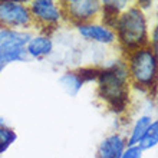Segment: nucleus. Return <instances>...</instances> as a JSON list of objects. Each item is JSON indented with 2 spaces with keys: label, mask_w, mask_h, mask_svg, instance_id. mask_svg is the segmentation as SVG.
Instances as JSON below:
<instances>
[{
  "label": "nucleus",
  "mask_w": 158,
  "mask_h": 158,
  "mask_svg": "<svg viewBox=\"0 0 158 158\" xmlns=\"http://www.w3.org/2000/svg\"><path fill=\"white\" fill-rule=\"evenodd\" d=\"M78 73H79V76H81L83 83L92 82V81L98 79V76H99V71H98V69H94V68H82Z\"/></svg>",
  "instance_id": "nucleus-16"
},
{
  "label": "nucleus",
  "mask_w": 158,
  "mask_h": 158,
  "mask_svg": "<svg viewBox=\"0 0 158 158\" xmlns=\"http://www.w3.org/2000/svg\"><path fill=\"white\" fill-rule=\"evenodd\" d=\"M121 158H142V150L138 145L128 147L124 151V154L121 155Z\"/></svg>",
  "instance_id": "nucleus-17"
},
{
  "label": "nucleus",
  "mask_w": 158,
  "mask_h": 158,
  "mask_svg": "<svg viewBox=\"0 0 158 158\" xmlns=\"http://www.w3.org/2000/svg\"><path fill=\"white\" fill-rule=\"evenodd\" d=\"M2 71H3V68H2V66H0V73H2Z\"/></svg>",
  "instance_id": "nucleus-18"
},
{
  "label": "nucleus",
  "mask_w": 158,
  "mask_h": 158,
  "mask_svg": "<svg viewBox=\"0 0 158 158\" xmlns=\"http://www.w3.org/2000/svg\"><path fill=\"white\" fill-rule=\"evenodd\" d=\"M78 32L82 35V38L88 40H94L98 43H112L115 40V33L106 26L102 25H88L81 23L78 26Z\"/></svg>",
  "instance_id": "nucleus-8"
},
{
  "label": "nucleus",
  "mask_w": 158,
  "mask_h": 158,
  "mask_svg": "<svg viewBox=\"0 0 158 158\" xmlns=\"http://www.w3.org/2000/svg\"><path fill=\"white\" fill-rule=\"evenodd\" d=\"M128 69L122 62H114L108 68L99 71L98 85L99 95L109 104L115 112H122L128 102V89H127Z\"/></svg>",
  "instance_id": "nucleus-1"
},
{
  "label": "nucleus",
  "mask_w": 158,
  "mask_h": 158,
  "mask_svg": "<svg viewBox=\"0 0 158 158\" xmlns=\"http://www.w3.org/2000/svg\"><path fill=\"white\" fill-rule=\"evenodd\" d=\"M16 132L13 129L4 127L3 124H0V154H3L13 142L16 141Z\"/></svg>",
  "instance_id": "nucleus-15"
},
{
  "label": "nucleus",
  "mask_w": 158,
  "mask_h": 158,
  "mask_svg": "<svg viewBox=\"0 0 158 158\" xmlns=\"http://www.w3.org/2000/svg\"><path fill=\"white\" fill-rule=\"evenodd\" d=\"M118 36L124 46L139 49L147 42V22L144 13L138 7H129L118 19Z\"/></svg>",
  "instance_id": "nucleus-2"
},
{
  "label": "nucleus",
  "mask_w": 158,
  "mask_h": 158,
  "mask_svg": "<svg viewBox=\"0 0 158 158\" xmlns=\"http://www.w3.org/2000/svg\"><path fill=\"white\" fill-rule=\"evenodd\" d=\"M68 15L76 22H85L99 12L101 3L96 0H71L65 4Z\"/></svg>",
  "instance_id": "nucleus-7"
},
{
  "label": "nucleus",
  "mask_w": 158,
  "mask_h": 158,
  "mask_svg": "<svg viewBox=\"0 0 158 158\" xmlns=\"http://www.w3.org/2000/svg\"><path fill=\"white\" fill-rule=\"evenodd\" d=\"M151 117L150 115H142L137 119L135 125L132 128V132H131V137L128 139V147H132V145H138V142L141 141V138L144 137V134L147 132V129L150 128L151 125Z\"/></svg>",
  "instance_id": "nucleus-13"
},
{
  "label": "nucleus",
  "mask_w": 158,
  "mask_h": 158,
  "mask_svg": "<svg viewBox=\"0 0 158 158\" xmlns=\"http://www.w3.org/2000/svg\"><path fill=\"white\" fill-rule=\"evenodd\" d=\"M29 9L32 17L43 25H55L62 19V10L52 0H35Z\"/></svg>",
  "instance_id": "nucleus-6"
},
{
  "label": "nucleus",
  "mask_w": 158,
  "mask_h": 158,
  "mask_svg": "<svg viewBox=\"0 0 158 158\" xmlns=\"http://www.w3.org/2000/svg\"><path fill=\"white\" fill-rule=\"evenodd\" d=\"M59 85L62 86V89L68 95L76 96L78 92L81 91V88L83 86V82L78 72H66L59 78Z\"/></svg>",
  "instance_id": "nucleus-11"
},
{
  "label": "nucleus",
  "mask_w": 158,
  "mask_h": 158,
  "mask_svg": "<svg viewBox=\"0 0 158 158\" xmlns=\"http://www.w3.org/2000/svg\"><path fill=\"white\" fill-rule=\"evenodd\" d=\"M129 72L141 86L154 85L158 78V56L150 48H139L129 58Z\"/></svg>",
  "instance_id": "nucleus-4"
},
{
  "label": "nucleus",
  "mask_w": 158,
  "mask_h": 158,
  "mask_svg": "<svg viewBox=\"0 0 158 158\" xmlns=\"http://www.w3.org/2000/svg\"><path fill=\"white\" fill-rule=\"evenodd\" d=\"M125 151V141L124 138L114 134L109 135L99 144L98 147V157L99 158H121Z\"/></svg>",
  "instance_id": "nucleus-10"
},
{
  "label": "nucleus",
  "mask_w": 158,
  "mask_h": 158,
  "mask_svg": "<svg viewBox=\"0 0 158 158\" xmlns=\"http://www.w3.org/2000/svg\"><path fill=\"white\" fill-rule=\"evenodd\" d=\"M158 145V121L151 122L150 128L147 129V132L144 134V137L141 138V141L138 142V147L144 150H150Z\"/></svg>",
  "instance_id": "nucleus-14"
},
{
  "label": "nucleus",
  "mask_w": 158,
  "mask_h": 158,
  "mask_svg": "<svg viewBox=\"0 0 158 158\" xmlns=\"http://www.w3.org/2000/svg\"><path fill=\"white\" fill-rule=\"evenodd\" d=\"M104 22L106 25L117 26L118 19H119V10L125 7L127 2H115V0H106L104 2Z\"/></svg>",
  "instance_id": "nucleus-12"
},
{
  "label": "nucleus",
  "mask_w": 158,
  "mask_h": 158,
  "mask_svg": "<svg viewBox=\"0 0 158 158\" xmlns=\"http://www.w3.org/2000/svg\"><path fill=\"white\" fill-rule=\"evenodd\" d=\"M32 35L25 30H15L0 26V66L4 68L13 62L29 60L26 45Z\"/></svg>",
  "instance_id": "nucleus-3"
},
{
  "label": "nucleus",
  "mask_w": 158,
  "mask_h": 158,
  "mask_svg": "<svg viewBox=\"0 0 158 158\" xmlns=\"http://www.w3.org/2000/svg\"><path fill=\"white\" fill-rule=\"evenodd\" d=\"M53 50V42L46 35L32 36L29 43L26 45V52L29 59H42L52 53Z\"/></svg>",
  "instance_id": "nucleus-9"
},
{
  "label": "nucleus",
  "mask_w": 158,
  "mask_h": 158,
  "mask_svg": "<svg viewBox=\"0 0 158 158\" xmlns=\"http://www.w3.org/2000/svg\"><path fill=\"white\" fill-rule=\"evenodd\" d=\"M30 9L19 2H0V26L7 29L19 30L20 27H27L32 23Z\"/></svg>",
  "instance_id": "nucleus-5"
}]
</instances>
